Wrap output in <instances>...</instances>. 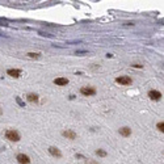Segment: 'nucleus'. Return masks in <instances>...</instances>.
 I'll return each mask as SVG.
<instances>
[{
    "label": "nucleus",
    "instance_id": "1a4fd4ad",
    "mask_svg": "<svg viewBox=\"0 0 164 164\" xmlns=\"http://www.w3.org/2000/svg\"><path fill=\"white\" fill-rule=\"evenodd\" d=\"M118 133H119V135H122V136H125V138H127V136L131 135V129L127 127V126H123V127H121V129L118 130Z\"/></svg>",
    "mask_w": 164,
    "mask_h": 164
},
{
    "label": "nucleus",
    "instance_id": "4468645a",
    "mask_svg": "<svg viewBox=\"0 0 164 164\" xmlns=\"http://www.w3.org/2000/svg\"><path fill=\"white\" fill-rule=\"evenodd\" d=\"M156 129L163 133V131H164V123H163V121H162V122H158V123H156Z\"/></svg>",
    "mask_w": 164,
    "mask_h": 164
},
{
    "label": "nucleus",
    "instance_id": "9b49d317",
    "mask_svg": "<svg viewBox=\"0 0 164 164\" xmlns=\"http://www.w3.org/2000/svg\"><path fill=\"white\" fill-rule=\"evenodd\" d=\"M26 100H28L29 102L36 104V102L40 101V96H38L37 93H28L26 95Z\"/></svg>",
    "mask_w": 164,
    "mask_h": 164
},
{
    "label": "nucleus",
    "instance_id": "f8f14e48",
    "mask_svg": "<svg viewBox=\"0 0 164 164\" xmlns=\"http://www.w3.org/2000/svg\"><path fill=\"white\" fill-rule=\"evenodd\" d=\"M96 155H97V156L104 158V156H106V151H104V150L100 149V150H97V151H96Z\"/></svg>",
    "mask_w": 164,
    "mask_h": 164
},
{
    "label": "nucleus",
    "instance_id": "ddd939ff",
    "mask_svg": "<svg viewBox=\"0 0 164 164\" xmlns=\"http://www.w3.org/2000/svg\"><path fill=\"white\" fill-rule=\"evenodd\" d=\"M26 55H28L29 58H40L41 54H40V53H28Z\"/></svg>",
    "mask_w": 164,
    "mask_h": 164
},
{
    "label": "nucleus",
    "instance_id": "dca6fc26",
    "mask_svg": "<svg viewBox=\"0 0 164 164\" xmlns=\"http://www.w3.org/2000/svg\"><path fill=\"white\" fill-rule=\"evenodd\" d=\"M87 164H98V163H97V162H95V160H89Z\"/></svg>",
    "mask_w": 164,
    "mask_h": 164
},
{
    "label": "nucleus",
    "instance_id": "423d86ee",
    "mask_svg": "<svg viewBox=\"0 0 164 164\" xmlns=\"http://www.w3.org/2000/svg\"><path fill=\"white\" fill-rule=\"evenodd\" d=\"M49 154H50L51 156H54V158H57V159H61L62 158V152H61V150L58 149V147H49Z\"/></svg>",
    "mask_w": 164,
    "mask_h": 164
},
{
    "label": "nucleus",
    "instance_id": "f03ea898",
    "mask_svg": "<svg viewBox=\"0 0 164 164\" xmlns=\"http://www.w3.org/2000/svg\"><path fill=\"white\" fill-rule=\"evenodd\" d=\"M80 93L85 96V97H91V96H95L96 95V89L93 87H81L80 88Z\"/></svg>",
    "mask_w": 164,
    "mask_h": 164
},
{
    "label": "nucleus",
    "instance_id": "0eeeda50",
    "mask_svg": "<svg viewBox=\"0 0 164 164\" xmlns=\"http://www.w3.org/2000/svg\"><path fill=\"white\" fill-rule=\"evenodd\" d=\"M7 74L11 76V78H15V79H19V78H21V70H19V68H9L8 71H7Z\"/></svg>",
    "mask_w": 164,
    "mask_h": 164
},
{
    "label": "nucleus",
    "instance_id": "f257e3e1",
    "mask_svg": "<svg viewBox=\"0 0 164 164\" xmlns=\"http://www.w3.org/2000/svg\"><path fill=\"white\" fill-rule=\"evenodd\" d=\"M5 138H7L8 140L11 142H19L21 139V135L17 130H15V129H8L7 131H5Z\"/></svg>",
    "mask_w": 164,
    "mask_h": 164
},
{
    "label": "nucleus",
    "instance_id": "7ed1b4c3",
    "mask_svg": "<svg viewBox=\"0 0 164 164\" xmlns=\"http://www.w3.org/2000/svg\"><path fill=\"white\" fill-rule=\"evenodd\" d=\"M116 83L117 84H121V85H130L131 83H133V80H131L130 76H118V78H116Z\"/></svg>",
    "mask_w": 164,
    "mask_h": 164
},
{
    "label": "nucleus",
    "instance_id": "2eb2a0df",
    "mask_svg": "<svg viewBox=\"0 0 164 164\" xmlns=\"http://www.w3.org/2000/svg\"><path fill=\"white\" fill-rule=\"evenodd\" d=\"M133 67L134 68H142V66L140 64H133Z\"/></svg>",
    "mask_w": 164,
    "mask_h": 164
},
{
    "label": "nucleus",
    "instance_id": "6e6552de",
    "mask_svg": "<svg viewBox=\"0 0 164 164\" xmlns=\"http://www.w3.org/2000/svg\"><path fill=\"white\" fill-rule=\"evenodd\" d=\"M62 135L64 136V138H67V139H71V140L76 139V136H78V134H76V133H75L74 130H70V129L64 130L63 133H62Z\"/></svg>",
    "mask_w": 164,
    "mask_h": 164
},
{
    "label": "nucleus",
    "instance_id": "f3484780",
    "mask_svg": "<svg viewBox=\"0 0 164 164\" xmlns=\"http://www.w3.org/2000/svg\"><path fill=\"white\" fill-rule=\"evenodd\" d=\"M2 114H3V109L0 108V116H2Z\"/></svg>",
    "mask_w": 164,
    "mask_h": 164
},
{
    "label": "nucleus",
    "instance_id": "39448f33",
    "mask_svg": "<svg viewBox=\"0 0 164 164\" xmlns=\"http://www.w3.org/2000/svg\"><path fill=\"white\" fill-rule=\"evenodd\" d=\"M16 160L19 162V164H30V158L25 154H19L16 156Z\"/></svg>",
    "mask_w": 164,
    "mask_h": 164
},
{
    "label": "nucleus",
    "instance_id": "20e7f679",
    "mask_svg": "<svg viewBox=\"0 0 164 164\" xmlns=\"http://www.w3.org/2000/svg\"><path fill=\"white\" fill-rule=\"evenodd\" d=\"M149 97L151 98V100H154V101H159L160 98H162V93L159 91H156V89H151V91H149Z\"/></svg>",
    "mask_w": 164,
    "mask_h": 164
},
{
    "label": "nucleus",
    "instance_id": "9d476101",
    "mask_svg": "<svg viewBox=\"0 0 164 164\" xmlns=\"http://www.w3.org/2000/svg\"><path fill=\"white\" fill-rule=\"evenodd\" d=\"M54 84L59 85V87L67 85L68 84V79L67 78H57V79H54Z\"/></svg>",
    "mask_w": 164,
    "mask_h": 164
}]
</instances>
